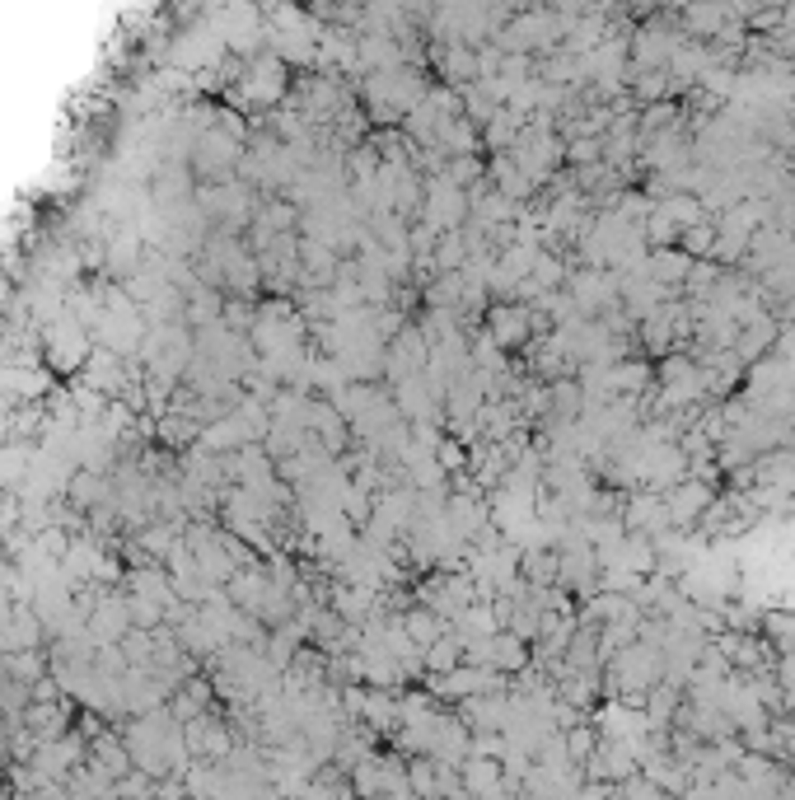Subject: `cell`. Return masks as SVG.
Instances as JSON below:
<instances>
[{
  "label": "cell",
  "instance_id": "1",
  "mask_svg": "<svg viewBox=\"0 0 795 800\" xmlns=\"http://www.w3.org/2000/svg\"><path fill=\"white\" fill-rule=\"evenodd\" d=\"M706 501H711V492H706V487H698V482H688V487H678V492H674V501L665 505V511H669V515L678 519V525H688V519H692V515H698V511H702V505H706Z\"/></svg>",
  "mask_w": 795,
  "mask_h": 800
},
{
  "label": "cell",
  "instance_id": "2",
  "mask_svg": "<svg viewBox=\"0 0 795 800\" xmlns=\"http://www.w3.org/2000/svg\"><path fill=\"white\" fill-rule=\"evenodd\" d=\"M477 660H491V665H524V646L515 636H496V642L477 646Z\"/></svg>",
  "mask_w": 795,
  "mask_h": 800
},
{
  "label": "cell",
  "instance_id": "3",
  "mask_svg": "<svg viewBox=\"0 0 795 800\" xmlns=\"http://www.w3.org/2000/svg\"><path fill=\"white\" fill-rule=\"evenodd\" d=\"M496 337H501V342L524 337V319H520V314H510V319H506V314H496Z\"/></svg>",
  "mask_w": 795,
  "mask_h": 800
}]
</instances>
